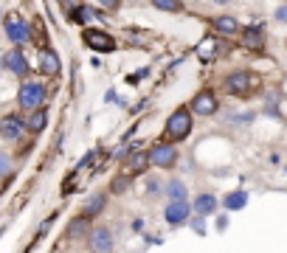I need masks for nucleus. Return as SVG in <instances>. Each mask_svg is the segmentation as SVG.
<instances>
[{"label":"nucleus","mask_w":287,"mask_h":253,"mask_svg":"<svg viewBox=\"0 0 287 253\" xmlns=\"http://www.w3.org/2000/svg\"><path fill=\"white\" fill-rule=\"evenodd\" d=\"M217 3H231V0H217Z\"/></svg>","instance_id":"29"},{"label":"nucleus","mask_w":287,"mask_h":253,"mask_svg":"<svg viewBox=\"0 0 287 253\" xmlns=\"http://www.w3.org/2000/svg\"><path fill=\"white\" fill-rule=\"evenodd\" d=\"M242 45H248L251 51H259L262 45H265V28L259 26V23L248 26V28L242 31Z\"/></svg>","instance_id":"11"},{"label":"nucleus","mask_w":287,"mask_h":253,"mask_svg":"<svg viewBox=\"0 0 287 253\" xmlns=\"http://www.w3.org/2000/svg\"><path fill=\"white\" fill-rule=\"evenodd\" d=\"M189 219V203L186 200H172L166 205V222L169 225H180Z\"/></svg>","instance_id":"10"},{"label":"nucleus","mask_w":287,"mask_h":253,"mask_svg":"<svg viewBox=\"0 0 287 253\" xmlns=\"http://www.w3.org/2000/svg\"><path fill=\"white\" fill-rule=\"evenodd\" d=\"M6 172H9V158L0 155V175H6Z\"/></svg>","instance_id":"28"},{"label":"nucleus","mask_w":287,"mask_h":253,"mask_svg":"<svg viewBox=\"0 0 287 253\" xmlns=\"http://www.w3.org/2000/svg\"><path fill=\"white\" fill-rule=\"evenodd\" d=\"M3 68H9L12 73H17V76H26L29 73V59L23 56L20 48H12L3 54Z\"/></svg>","instance_id":"9"},{"label":"nucleus","mask_w":287,"mask_h":253,"mask_svg":"<svg viewBox=\"0 0 287 253\" xmlns=\"http://www.w3.org/2000/svg\"><path fill=\"white\" fill-rule=\"evenodd\" d=\"M152 6L161 9V12H183V3L180 0H152Z\"/></svg>","instance_id":"21"},{"label":"nucleus","mask_w":287,"mask_h":253,"mask_svg":"<svg viewBox=\"0 0 287 253\" xmlns=\"http://www.w3.org/2000/svg\"><path fill=\"white\" fill-rule=\"evenodd\" d=\"M45 101V87L40 82H26L20 87V107L26 110H37Z\"/></svg>","instance_id":"5"},{"label":"nucleus","mask_w":287,"mask_h":253,"mask_svg":"<svg viewBox=\"0 0 287 253\" xmlns=\"http://www.w3.org/2000/svg\"><path fill=\"white\" fill-rule=\"evenodd\" d=\"M214 56H220V40L217 37H203L197 45V59L200 62H211Z\"/></svg>","instance_id":"12"},{"label":"nucleus","mask_w":287,"mask_h":253,"mask_svg":"<svg viewBox=\"0 0 287 253\" xmlns=\"http://www.w3.org/2000/svg\"><path fill=\"white\" fill-rule=\"evenodd\" d=\"M82 40H85L87 48L99 51V54H110V51H115V40L107 34V31H99V28H85V31H82Z\"/></svg>","instance_id":"3"},{"label":"nucleus","mask_w":287,"mask_h":253,"mask_svg":"<svg viewBox=\"0 0 287 253\" xmlns=\"http://www.w3.org/2000/svg\"><path fill=\"white\" fill-rule=\"evenodd\" d=\"M276 20H279V23H287V6L276 9Z\"/></svg>","instance_id":"27"},{"label":"nucleus","mask_w":287,"mask_h":253,"mask_svg":"<svg viewBox=\"0 0 287 253\" xmlns=\"http://www.w3.org/2000/svg\"><path fill=\"white\" fill-rule=\"evenodd\" d=\"M147 163H150V155H132V161H127V172L129 175H138V172L147 169Z\"/></svg>","instance_id":"20"},{"label":"nucleus","mask_w":287,"mask_h":253,"mask_svg":"<svg viewBox=\"0 0 287 253\" xmlns=\"http://www.w3.org/2000/svg\"><path fill=\"white\" fill-rule=\"evenodd\" d=\"M214 28H217V34L231 37V34H237V31H239V23L234 20V17H217V20H214Z\"/></svg>","instance_id":"15"},{"label":"nucleus","mask_w":287,"mask_h":253,"mask_svg":"<svg viewBox=\"0 0 287 253\" xmlns=\"http://www.w3.org/2000/svg\"><path fill=\"white\" fill-rule=\"evenodd\" d=\"M124 189H127V177H124V175H121V177H115V183H113V191H115V194H121Z\"/></svg>","instance_id":"25"},{"label":"nucleus","mask_w":287,"mask_h":253,"mask_svg":"<svg viewBox=\"0 0 287 253\" xmlns=\"http://www.w3.org/2000/svg\"><path fill=\"white\" fill-rule=\"evenodd\" d=\"M3 26H6V34H9V40H12V42H17V45H20V42H26V40L31 37V31H29V23L23 20V17H17V14H9Z\"/></svg>","instance_id":"6"},{"label":"nucleus","mask_w":287,"mask_h":253,"mask_svg":"<svg viewBox=\"0 0 287 253\" xmlns=\"http://www.w3.org/2000/svg\"><path fill=\"white\" fill-rule=\"evenodd\" d=\"M175 161H178V149H175V144H155V147L150 149V163L152 166L172 169Z\"/></svg>","instance_id":"4"},{"label":"nucleus","mask_w":287,"mask_h":253,"mask_svg":"<svg viewBox=\"0 0 287 253\" xmlns=\"http://www.w3.org/2000/svg\"><path fill=\"white\" fill-rule=\"evenodd\" d=\"M26 133V121L20 118V115H15V112H9V115H3L0 118V135L9 141L20 138V135Z\"/></svg>","instance_id":"7"},{"label":"nucleus","mask_w":287,"mask_h":253,"mask_svg":"<svg viewBox=\"0 0 287 253\" xmlns=\"http://www.w3.org/2000/svg\"><path fill=\"white\" fill-rule=\"evenodd\" d=\"M194 208H197V214H211V211L217 208V197L214 194H200L197 203H194Z\"/></svg>","instance_id":"18"},{"label":"nucleus","mask_w":287,"mask_h":253,"mask_svg":"<svg viewBox=\"0 0 287 253\" xmlns=\"http://www.w3.org/2000/svg\"><path fill=\"white\" fill-rule=\"evenodd\" d=\"M101 208H104V194H96L93 200H90V205L85 208V217H87V219H90V217H96V214H99Z\"/></svg>","instance_id":"23"},{"label":"nucleus","mask_w":287,"mask_h":253,"mask_svg":"<svg viewBox=\"0 0 287 253\" xmlns=\"http://www.w3.org/2000/svg\"><path fill=\"white\" fill-rule=\"evenodd\" d=\"M45 124H48V112L37 110V112H31V118H29V124H26V126H29L31 133H43Z\"/></svg>","instance_id":"17"},{"label":"nucleus","mask_w":287,"mask_h":253,"mask_svg":"<svg viewBox=\"0 0 287 253\" xmlns=\"http://www.w3.org/2000/svg\"><path fill=\"white\" fill-rule=\"evenodd\" d=\"M71 20H73V23H96L99 17H96V12H93V9L79 6V9H73V12H71Z\"/></svg>","instance_id":"19"},{"label":"nucleus","mask_w":287,"mask_h":253,"mask_svg":"<svg viewBox=\"0 0 287 253\" xmlns=\"http://www.w3.org/2000/svg\"><path fill=\"white\" fill-rule=\"evenodd\" d=\"M259 87V76L256 73H248V70H234L228 79H225V90L234 93V96H242V93H251Z\"/></svg>","instance_id":"2"},{"label":"nucleus","mask_w":287,"mask_h":253,"mask_svg":"<svg viewBox=\"0 0 287 253\" xmlns=\"http://www.w3.org/2000/svg\"><path fill=\"white\" fill-rule=\"evenodd\" d=\"M99 6H104V9H110V12H115V9L121 6V0H96Z\"/></svg>","instance_id":"26"},{"label":"nucleus","mask_w":287,"mask_h":253,"mask_svg":"<svg viewBox=\"0 0 287 253\" xmlns=\"http://www.w3.org/2000/svg\"><path fill=\"white\" fill-rule=\"evenodd\" d=\"M166 191H169L172 200H186V186H183L180 180H172L169 186H166Z\"/></svg>","instance_id":"22"},{"label":"nucleus","mask_w":287,"mask_h":253,"mask_svg":"<svg viewBox=\"0 0 287 253\" xmlns=\"http://www.w3.org/2000/svg\"><path fill=\"white\" fill-rule=\"evenodd\" d=\"M0 62H3V59H0Z\"/></svg>","instance_id":"30"},{"label":"nucleus","mask_w":287,"mask_h":253,"mask_svg":"<svg viewBox=\"0 0 287 253\" xmlns=\"http://www.w3.org/2000/svg\"><path fill=\"white\" fill-rule=\"evenodd\" d=\"M223 203H225L228 211H239L245 203H248V194H245V191H231V194H225Z\"/></svg>","instance_id":"16"},{"label":"nucleus","mask_w":287,"mask_h":253,"mask_svg":"<svg viewBox=\"0 0 287 253\" xmlns=\"http://www.w3.org/2000/svg\"><path fill=\"white\" fill-rule=\"evenodd\" d=\"M90 247H93L96 253H107L110 247H113V233H110L107 228H96L93 236H90Z\"/></svg>","instance_id":"14"},{"label":"nucleus","mask_w":287,"mask_h":253,"mask_svg":"<svg viewBox=\"0 0 287 253\" xmlns=\"http://www.w3.org/2000/svg\"><path fill=\"white\" fill-rule=\"evenodd\" d=\"M59 56H57V51H51V48H43L40 51V70H43L45 76H57L59 73Z\"/></svg>","instance_id":"13"},{"label":"nucleus","mask_w":287,"mask_h":253,"mask_svg":"<svg viewBox=\"0 0 287 253\" xmlns=\"http://www.w3.org/2000/svg\"><path fill=\"white\" fill-rule=\"evenodd\" d=\"M82 231H87V217H82V219H76V222H73L71 225V231H68V233H71V236H79V233Z\"/></svg>","instance_id":"24"},{"label":"nucleus","mask_w":287,"mask_h":253,"mask_svg":"<svg viewBox=\"0 0 287 253\" xmlns=\"http://www.w3.org/2000/svg\"><path fill=\"white\" fill-rule=\"evenodd\" d=\"M189 133H192V112L180 107L166 121V135L172 141H183V138H189Z\"/></svg>","instance_id":"1"},{"label":"nucleus","mask_w":287,"mask_h":253,"mask_svg":"<svg viewBox=\"0 0 287 253\" xmlns=\"http://www.w3.org/2000/svg\"><path fill=\"white\" fill-rule=\"evenodd\" d=\"M192 110L197 115H214L217 112V96L214 90H200L197 96L192 98Z\"/></svg>","instance_id":"8"}]
</instances>
